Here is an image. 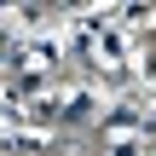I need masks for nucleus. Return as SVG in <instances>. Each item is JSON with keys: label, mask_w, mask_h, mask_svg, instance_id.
<instances>
[{"label": "nucleus", "mask_w": 156, "mask_h": 156, "mask_svg": "<svg viewBox=\"0 0 156 156\" xmlns=\"http://www.w3.org/2000/svg\"><path fill=\"white\" fill-rule=\"evenodd\" d=\"M87 58H93L104 75H122V64H127V41H122V35H93V41H87Z\"/></svg>", "instance_id": "f257e3e1"}]
</instances>
